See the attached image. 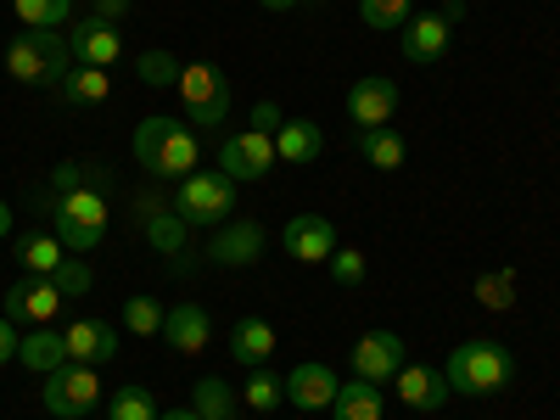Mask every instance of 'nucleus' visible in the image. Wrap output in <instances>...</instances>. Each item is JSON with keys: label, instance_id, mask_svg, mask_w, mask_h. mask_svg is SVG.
<instances>
[{"label": "nucleus", "instance_id": "1", "mask_svg": "<svg viewBox=\"0 0 560 420\" xmlns=\"http://www.w3.org/2000/svg\"><path fill=\"white\" fill-rule=\"evenodd\" d=\"M443 376H448V393H459V398H493L516 376V359L493 337H471L443 359Z\"/></svg>", "mask_w": 560, "mask_h": 420}, {"label": "nucleus", "instance_id": "2", "mask_svg": "<svg viewBox=\"0 0 560 420\" xmlns=\"http://www.w3.org/2000/svg\"><path fill=\"white\" fill-rule=\"evenodd\" d=\"M7 73L28 90H62V79L73 73V45L62 28H28L7 45Z\"/></svg>", "mask_w": 560, "mask_h": 420}, {"label": "nucleus", "instance_id": "3", "mask_svg": "<svg viewBox=\"0 0 560 420\" xmlns=\"http://www.w3.org/2000/svg\"><path fill=\"white\" fill-rule=\"evenodd\" d=\"M174 213H179L185 224H224L230 213H236V179L219 174V168L185 174L179 191H174Z\"/></svg>", "mask_w": 560, "mask_h": 420}, {"label": "nucleus", "instance_id": "4", "mask_svg": "<svg viewBox=\"0 0 560 420\" xmlns=\"http://www.w3.org/2000/svg\"><path fill=\"white\" fill-rule=\"evenodd\" d=\"M179 102L185 113H191L197 129H219L230 118V79L219 62H191V68H179Z\"/></svg>", "mask_w": 560, "mask_h": 420}, {"label": "nucleus", "instance_id": "5", "mask_svg": "<svg viewBox=\"0 0 560 420\" xmlns=\"http://www.w3.org/2000/svg\"><path fill=\"white\" fill-rule=\"evenodd\" d=\"M45 415H57V420H84L90 409L102 404V376H96V364H62L45 376V393H39Z\"/></svg>", "mask_w": 560, "mask_h": 420}, {"label": "nucleus", "instance_id": "6", "mask_svg": "<svg viewBox=\"0 0 560 420\" xmlns=\"http://www.w3.org/2000/svg\"><path fill=\"white\" fill-rule=\"evenodd\" d=\"M102 236H107V197L102 191L57 197V242L68 253H96Z\"/></svg>", "mask_w": 560, "mask_h": 420}, {"label": "nucleus", "instance_id": "7", "mask_svg": "<svg viewBox=\"0 0 560 420\" xmlns=\"http://www.w3.org/2000/svg\"><path fill=\"white\" fill-rule=\"evenodd\" d=\"M275 168V135H258V129H242L219 147V174H230L236 185H253Z\"/></svg>", "mask_w": 560, "mask_h": 420}, {"label": "nucleus", "instance_id": "8", "mask_svg": "<svg viewBox=\"0 0 560 420\" xmlns=\"http://www.w3.org/2000/svg\"><path fill=\"white\" fill-rule=\"evenodd\" d=\"M68 45H73V68H113L118 57H124V34H118V23H107V18H79V23H68Z\"/></svg>", "mask_w": 560, "mask_h": 420}, {"label": "nucleus", "instance_id": "9", "mask_svg": "<svg viewBox=\"0 0 560 420\" xmlns=\"http://www.w3.org/2000/svg\"><path fill=\"white\" fill-rule=\"evenodd\" d=\"M409 364V348H404V337L398 331H364L359 342H353V376L359 382H393L398 370Z\"/></svg>", "mask_w": 560, "mask_h": 420}, {"label": "nucleus", "instance_id": "10", "mask_svg": "<svg viewBox=\"0 0 560 420\" xmlns=\"http://www.w3.org/2000/svg\"><path fill=\"white\" fill-rule=\"evenodd\" d=\"M62 303L68 298L57 292L51 275H23V280H12V292H7V319H18V325H51Z\"/></svg>", "mask_w": 560, "mask_h": 420}, {"label": "nucleus", "instance_id": "11", "mask_svg": "<svg viewBox=\"0 0 560 420\" xmlns=\"http://www.w3.org/2000/svg\"><path fill=\"white\" fill-rule=\"evenodd\" d=\"M280 247H287L298 264H325L337 253V224L325 213H298V219H287V230H280Z\"/></svg>", "mask_w": 560, "mask_h": 420}, {"label": "nucleus", "instance_id": "12", "mask_svg": "<svg viewBox=\"0 0 560 420\" xmlns=\"http://www.w3.org/2000/svg\"><path fill=\"white\" fill-rule=\"evenodd\" d=\"M393 113H398V84H393V79H382V73L353 79V90H348V118H353L359 129H382V124H393Z\"/></svg>", "mask_w": 560, "mask_h": 420}, {"label": "nucleus", "instance_id": "13", "mask_svg": "<svg viewBox=\"0 0 560 420\" xmlns=\"http://www.w3.org/2000/svg\"><path fill=\"white\" fill-rule=\"evenodd\" d=\"M208 258L224 264V269L258 264V258H264V230H258L253 219H224V224L213 230V242H208Z\"/></svg>", "mask_w": 560, "mask_h": 420}, {"label": "nucleus", "instance_id": "14", "mask_svg": "<svg viewBox=\"0 0 560 420\" xmlns=\"http://www.w3.org/2000/svg\"><path fill=\"white\" fill-rule=\"evenodd\" d=\"M62 342H68V364H113L118 359V331L107 319H73L62 325Z\"/></svg>", "mask_w": 560, "mask_h": 420}, {"label": "nucleus", "instance_id": "15", "mask_svg": "<svg viewBox=\"0 0 560 420\" xmlns=\"http://www.w3.org/2000/svg\"><path fill=\"white\" fill-rule=\"evenodd\" d=\"M337 393H342V382H337L331 364H319V359L292 364V376H287V404H298V409H331Z\"/></svg>", "mask_w": 560, "mask_h": 420}, {"label": "nucleus", "instance_id": "16", "mask_svg": "<svg viewBox=\"0 0 560 420\" xmlns=\"http://www.w3.org/2000/svg\"><path fill=\"white\" fill-rule=\"evenodd\" d=\"M398 398L415 409V415H438L454 393H448V376H443V370H432V364H404L398 370Z\"/></svg>", "mask_w": 560, "mask_h": 420}, {"label": "nucleus", "instance_id": "17", "mask_svg": "<svg viewBox=\"0 0 560 420\" xmlns=\"http://www.w3.org/2000/svg\"><path fill=\"white\" fill-rule=\"evenodd\" d=\"M163 342H168L174 353H202V348L213 342L208 308H202V303H174L168 319H163Z\"/></svg>", "mask_w": 560, "mask_h": 420}, {"label": "nucleus", "instance_id": "18", "mask_svg": "<svg viewBox=\"0 0 560 420\" xmlns=\"http://www.w3.org/2000/svg\"><path fill=\"white\" fill-rule=\"evenodd\" d=\"M398 34H404V39H398L404 62H438V57L448 51V23H443L438 12H415Z\"/></svg>", "mask_w": 560, "mask_h": 420}, {"label": "nucleus", "instance_id": "19", "mask_svg": "<svg viewBox=\"0 0 560 420\" xmlns=\"http://www.w3.org/2000/svg\"><path fill=\"white\" fill-rule=\"evenodd\" d=\"M275 158L280 163H298V168L319 163L325 158V129L314 118H287V124H280V135H275Z\"/></svg>", "mask_w": 560, "mask_h": 420}, {"label": "nucleus", "instance_id": "20", "mask_svg": "<svg viewBox=\"0 0 560 420\" xmlns=\"http://www.w3.org/2000/svg\"><path fill=\"white\" fill-rule=\"evenodd\" d=\"M275 348H280V337H275V325L264 314H247V319L230 325V353H236V364L258 370V364H269Z\"/></svg>", "mask_w": 560, "mask_h": 420}, {"label": "nucleus", "instance_id": "21", "mask_svg": "<svg viewBox=\"0 0 560 420\" xmlns=\"http://www.w3.org/2000/svg\"><path fill=\"white\" fill-rule=\"evenodd\" d=\"M18 364L39 370V376L62 370V364H68V342H62V331H51V325H34V331L18 342Z\"/></svg>", "mask_w": 560, "mask_h": 420}, {"label": "nucleus", "instance_id": "22", "mask_svg": "<svg viewBox=\"0 0 560 420\" xmlns=\"http://www.w3.org/2000/svg\"><path fill=\"white\" fill-rule=\"evenodd\" d=\"M197 158H202V147H197V129L174 124V135L163 140V152H158L152 174H158V179H185V174H197Z\"/></svg>", "mask_w": 560, "mask_h": 420}, {"label": "nucleus", "instance_id": "23", "mask_svg": "<svg viewBox=\"0 0 560 420\" xmlns=\"http://www.w3.org/2000/svg\"><path fill=\"white\" fill-rule=\"evenodd\" d=\"M387 415V398H382V387L376 382H342V393H337V404H331V420H382Z\"/></svg>", "mask_w": 560, "mask_h": 420}, {"label": "nucleus", "instance_id": "24", "mask_svg": "<svg viewBox=\"0 0 560 420\" xmlns=\"http://www.w3.org/2000/svg\"><path fill=\"white\" fill-rule=\"evenodd\" d=\"M359 158H364L370 168L393 174V168H404L409 147H404V135H398L393 124H382V129H359Z\"/></svg>", "mask_w": 560, "mask_h": 420}, {"label": "nucleus", "instance_id": "25", "mask_svg": "<svg viewBox=\"0 0 560 420\" xmlns=\"http://www.w3.org/2000/svg\"><path fill=\"white\" fill-rule=\"evenodd\" d=\"M62 258H68V247L51 236V230H28V236H18V264L28 275H57Z\"/></svg>", "mask_w": 560, "mask_h": 420}, {"label": "nucleus", "instance_id": "26", "mask_svg": "<svg viewBox=\"0 0 560 420\" xmlns=\"http://www.w3.org/2000/svg\"><path fill=\"white\" fill-rule=\"evenodd\" d=\"M140 230H147L152 253H163V258H179V253H185V236H191V224H185L174 208H163V213H147V219H140Z\"/></svg>", "mask_w": 560, "mask_h": 420}, {"label": "nucleus", "instance_id": "27", "mask_svg": "<svg viewBox=\"0 0 560 420\" xmlns=\"http://www.w3.org/2000/svg\"><path fill=\"white\" fill-rule=\"evenodd\" d=\"M174 124H179V118H163V113L135 124V135H129V158L147 168V174H152V163H158V152H163V140L174 135Z\"/></svg>", "mask_w": 560, "mask_h": 420}, {"label": "nucleus", "instance_id": "28", "mask_svg": "<svg viewBox=\"0 0 560 420\" xmlns=\"http://www.w3.org/2000/svg\"><path fill=\"white\" fill-rule=\"evenodd\" d=\"M107 185H113L107 163H57V174H51V191H57V197H73V191H107Z\"/></svg>", "mask_w": 560, "mask_h": 420}, {"label": "nucleus", "instance_id": "29", "mask_svg": "<svg viewBox=\"0 0 560 420\" xmlns=\"http://www.w3.org/2000/svg\"><path fill=\"white\" fill-rule=\"evenodd\" d=\"M191 409L202 420H230V415H236V387H230L224 376H202L191 387Z\"/></svg>", "mask_w": 560, "mask_h": 420}, {"label": "nucleus", "instance_id": "30", "mask_svg": "<svg viewBox=\"0 0 560 420\" xmlns=\"http://www.w3.org/2000/svg\"><path fill=\"white\" fill-rule=\"evenodd\" d=\"M62 96H68L73 107H96V102L113 96V79H107V68H73V73L62 79Z\"/></svg>", "mask_w": 560, "mask_h": 420}, {"label": "nucleus", "instance_id": "31", "mask_svg": "<svg viewBox=\"0 0 560 420\" xmlns=\"http://www.w3.org/2000/svg\"><path fill=\"white\" fill-rule=\"evenodd\" d=\"M12 18L23 28H68L73 23V0H12Z\"/></svg>", "mask_w": 560, "mask_h": 420}, {"label": "nucleus", "instance_id": "32", "mask_svg": "<svg viewBox=\"0 0 560 420\" xmlns=\"http://www.w3.org/2000/svg\"><path fill=\"white\" fill-rule=\"evenodd\" d=\"M471 292H477L482 308L504 314V308H516V275H510V269H488V275H477Z\"/></svg>", "mask_w": 560, "mask_h": 420}, {"label": "nucleus", "instance_id": "33", "mask_svg": "<svg viewBox=\"0 0 560 420\" xmlns=\"http://www.w3.org/2000/svg\"><path fill=\"white\" fill-rule=\"evenodd\" d=\"M158 415L163 409H158V398L147 387H118L107 398V420H158Z\"/></svg>", "mask_w": 560, "mask_h": 420}, {"label": "nucleus", "instance_id": "34", "mask_svg": "<svg viewBox=\"0 0 560 420\" xmlns=\"http://www.w3.org/2000/svg\"><path fill=\"white\" fill-rule=\"evenodd\" d=\"M163 319H168V308L158 298H147V292L124 303V325H129L135 337H163Z\"/></svg>", "mask_w": 560, "mask_h": 420}, {"label": "nucleus", "instance_id": "35", "mask_svg": "<svg viewBox=\"0 0 560 420\" xmlns=\"http://www.w3.org/2000/svg\"><path fill=\"white\" fill-rule=\"evenodd\" d=\"M179 57L174 51H140V62H135V73H140V84L147 90H168V84H179Z\"/></svg>", "mask_w": 560, "mask_h": 420}, {"label": "nucleus", "instance_id": "36", "mask_svg": "<svg viewBox=\"0 0 560 420\" xmlns=\"http://www.w3.org/2000/svg\"><path fill=\"white\" fill-rule=\"evenodd\" d=\"M359 18L370 23V28H404L415 12H409V0H359Z\"/></svg>", "mask_w": 560, "mask_h": 420}, {"label": "nucleus", "instance_id": "37", "mask_svg": "<svg viewBox=\"0 0 560 420\" xmlns=\"http://www.w3.org/2000/svg\"><path fill=\"white\" fill-rule=\"evenodd\" d=\"M242 398H247L253 409H275L280 398H287V382H280V376H269V370L258 364L253 376H247V387H242Z\"/></svg>", "mask_w": 560, "mask_h": 420}, {"label": "nucleus", "instance_id": "38", "mask_svg": "<svg viewBox=\"0 0 560 420\" xmlns=\"http://www.w3.org/2000/svg\"><path fill=\"white\" fill-rule=\"evenodd\" d=\"M51 280H57V292H62V298H84L90 287H96V275H90V264H84V258H62Z\"/></svg>", "mask_w": 560, "mask_h": 420}, {"label": "nucleus", "instance_id": "39", "mask_svg": "<svg viewBox=\"0 0 560 420\" xmlns=\"http://www.w3.org/2000/svg\"><path fill=\"white\" fill-rule=\"evenodd\" d=\"M325 269H331V280H337V287H359V280H364V253H353V247H337L331 258H325Z\"/></svg>", "mask_w": 560, "mask_h": 420}, {"label": "nucleus", "instance_id": "40", "mask_svg": "<svg viewBox=\"0 0 560 420\" xmlns=\"http://www.w3.org/2000/svg\"><path fill=\"white\" fill-rule=\"evenodd\" d=\"M280 124H287V118H280L275 102H258V107H253V129H258V135H280Z\"/></svg>", "mask_w": 560, "mask_h": 420}, {"label": "nucleus", "instance_id": "41", "mask_svg": "<svg viewBox=\"0 0 560 420\" xmlns=\"http://www.w3.org/2000/svg\"><path fill=\"white\" fill-rule=\"evenodd\" d=\"M18 342H23V337H18V319L0 314V364H12V359H18Z\"/></svg>", "mask_w": 560, "mask_h": 420}, {"label": "nucleus", "instance_id": "42", "mask_svg": "<svg viewBox=\"0 0 560 420\" xmlns=\"http://www.w3.org/2000/svg\"><path fill=\"white\" fill-rule=\"evenodd\" d=\"M90 7H96V18H107V23H118L129 7H135V0H90Z\"/></svg>", "mask_w": 560, "mask_h": 420}, {"label": "nucleus", "instance_id": "43", "mask_svg": "<svg viewBox=\"0 0 560 420\" xmlns=\"http://www.w3.org/2000/svg\"><path fill=\"white\" fill-rule=\"evenodd\" d=\"M438 18H443L448 28H459V23H465V0H443V7H438Z\"/></svg>", "mask_w": 560, "mask_h": 420}, {"label": "nucleus", "instance_id": "44", "mask_svg": "<svg viewBox=\"0 0 560 420\" xmlns=\"http://www.w3.org/2000/svg\"><path fill=\"white\" fill-rule=\"evenodd\" d=\"M158 420H202V415H197V409H191V404H185V409H163V415H158Z\"/></svg>", "mask_w": 560, "mask_h": 420}, {"label": "nucleus", "instance_id": "45", "mask_svg": "<svg viewBox=\"0 0 560 420\" xmlns=\"http://www.w3.org/2000/svg\"><path fill=\"white\" fill-rule=\"evenodd\" d=\"M264 12H292V7H303V0H258Z\"/></svg>", "mask_w": 560, "mask_h": 420}, {"label": "nucleus", "instance_id": "46", "mask_svg": "<svg viewBox=\"0 0 560 420\" xmlns=\"http://www.w3.org/2000/svg\"><path fill=\"white\" fill-rule=\"evenodd\" d=\"M7 236H12V208L0 202V242H7Z\"/></svg>", "mask_w": 560, "mask_h": 420}, {"label": "nucleus", "instance_id": "47", "mask_svg": "<svg viewBox=\"0 0 560 420\" xmlns=\"http://www.w3.org/2000/svg\"><path fill=\"white\" fill-rule=\"evenodd\" d=\"M303 7H308V0H303Z\"/></svg>", "mask_w": 560, "mask_h": 420}, {"label": "nucleus", "instance_id": "48", "mask_svg": "<svg viewBox=\"0 0 560 420\" xmlns=\"http://www.w3.org/2000/svg\"><path fill=\"white\" fill-rule=\"evenodd\" d=\"M230 420H236V415H230Z\"/></svg>", "mask_w": 560, "mask_h": 420}, {"label": "nucleus", "instance_id": "49", "mask_svg": "<svg viewBox=\"0 0 560 420\" xmlns=\"http://www.w3.org/2000/svg\"><path fill=\"white\" fill-rule=\"evenodd\" d=\"M555 84H560V79H555Z\"/></svg>", "mask_w": 560, "mask_h": 420}]
</instances>
